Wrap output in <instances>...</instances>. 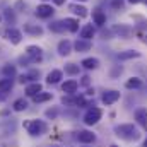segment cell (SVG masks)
Wrapping results in <instances>:
<instances>
[{
    "mask_svg": "<svg viewBox=\"0 0 147 147\" xmlns=\"http://www.w3.org/2000/svg\"><path fill=\"white\" fill-rule=\"evenodd\" d=\"M115 132H116L118 137H121L125 140H135V139H139V134H137V130H135L134 125H120V127L115 128Z\"/></svg>",
    "mask_w": 147,
    "mask_h": 147,
    "instance_id": "obj_1",
    "label": "cell"
},
{
    "mask_svg": "<svg viewBox=\"0 0 147 147\" xmlns=\"http://www.w3.org/2000/svg\"><path fill=\"white\" fill-rule=\"evenodd\" d=\"M26 130L31 134V135H41L45 130H46V125L43 121H38V120H33V121H26L24 123Z\"/></svg>",
    "mask_w": 147,
    "mask_h": 147,
    "instance_id": "obj_2",
    "label": "cell"
},
{
    "mask_svg": "<svg viewBox=\"0 0 147 147\" xmlns=\"http://www.w3.org/2000/svg\"><path fill=\"white\" fill-rule=\"evenodd\" d=\"M101 110L99 108H92V110H89L86 113V116H84V121L87 123V125H94V123H98L99 121V118H101Z\"/></svg>",
    "mask_w": 147,
    "mask_h": 147,
    "instance_id": "obj_3",
    "label": "cell"
},
{
    "mask_svg": "<svg viewBox=\"0 0 147 147\" xmlns=\"http://www.w3.org/2000/svg\"><path fill=\"white\" fill-rule=\"evenodd\" d=\"M118 99H120V92H116V91H108V92L103 94V103L105 105H113Z\"/></svg>",
    "mask_w": 147,
    "mask_h": 147,
    "instance_id": "obj_4",
    "label": "cell"
},
{
    "mask_svg": "<svg viewBox=\"0 0 147 147\" xmlns=\"http://www.w3.org/2000/svg\"><path fill=\"white\" fill-rule=\"evenodd\" d=\"M28 55L31 57V62H39L43 57L41 48H38V46H28Z\"/></svg>",
    "mask_w": 147,
    "mask_h": 147,
    "instance_id": "obj_5",
    "label": "cell"
},
{
    "mask_svg": "<svg viewBox=\"0 0 147 147\" xmlns=\"http://www.w3.org/2000/svg\"><path fill=\"white\" fill-rule=\"evenodd\" d=\"M135 120H137L144 128H147V110L140 108V110L135 111Z\"/></svg>",
    "mask_w": 147,
    "mask_h": 147,
    "instance_id": "obj_6",
    "label": "cell"
},
{
    "mask_svg": "<svg viewBox=\"0 0 147 147\" xmlns=\"http://www.w3.org/2000/svg\"><path fill=\"white\" fill-rule=\"evenodd\" d=\"M36 14L39 17H50L53 14V9H51V5H39L36 9Z\"/></svg>",
    "mask_w": 147,
    "mask_h": 147,
    "instance_id": "obj_7",
    "label": "cell"
},
{
    "mask_svg": "<svg viewBox=\"0 0 147 147\" xmlns=\"http://www.w3.org/2000/svg\"><path fill=\"white\" fill-rule=\"evenodd\" d=\"M94 134L84 130V132H79V142H84V144H89V142H94Z\"/></svg>",
    "mask_w": 147,
    "mask_h": 147,
    "instance_id": "obj_8",
    "label": "cell"
},
{
    "mask_svg": "<svg viewBox=\"0 0 147 147\" xmlns=\"http://www.w3.org/2000/svg\"><path fill=\"white\" fill-rule=\"evenodd\" d=\"M77 87H79V84H77L75 80H67V82L62 86L63 92H67V94H74V92L77 91Z\"/></svg>",
    "mask_w": 147,
    "mask_h": 147,
    "instance_id": "obj_9",
    "label": "cell"
},
{
    "mask_svg": "<svg viewBox=\"0 0 147 147\" xmlns=\"http://www.w3.org/2000/svg\"><path fill=\"white\" fill-rule=\"evenodd\" d=\"M91 41H87V39H79L77 43H75V50L77 51H89L91 50Z\"/></svg>",
    "mask_w": 147,
    "mask_h": 147,
    "instance_id": "obj_10",
    "label": "cell"
},
{
    "mask_svg": "<svg viewBox=\"0 0 147 147\" xmlns=\"http://www.w3.org/2000/svg\"><path fill=\"white\" fill-rule=\"evenodd\" d=\"M39 92H41V84H31V86H28V87H26V94H28V96H31V98H34V96H36V94H39Z\"/></svg>",
    "mask_w": 147,
    "mask_h": 147,
    "instance_id": "obj_11",
    "label": "cell"
},
{
    "mask_svg": "<svg viewBox=\"0 0 147 147\" xmlns=\"http://www.w3.org/2000/svg\"><path fill=\"white\" fill-rule=\"evenodd\" d=\"M12 79L10 77H7V79H2L0 80V92H9L10 89H12Z\"/></svg>",
    "mask_w": 147,
    "mask_h": 147,
    "instance_id": "obj_12",
    "label": "cell"
},
{
    "mask_svg": "<svg viewBox=\"0 0 147 147\" xmlns=\"http://www.w3.org/2000/svg\"><path fill=\"white\" fill-rule=\"evenodd\" d=\"M7 38H9L14 45L21 43V33H19L17 29H9V31H7Z\"/></svg>",
    "mask_w": 147,
    "mask_h": 147,
    "instance_id": "obj_13",
    "label": "cell"
},
{
    "mask_svg": "<svg viewBox=\"0 0 147 147\" xmlns=\"http://www.w3.org/2000/svg\"><path fill=\"white\" fill-rule=\"evenodd\" d=\"M92 19H94V22L99 24V26H103V24L106 22V16H105L101 10H94V12H92Z\"/></svg>",
    "mask_w": 147,
    "mask_h": 147,
    "instance_id": "obj_14",
    "label": "cell"
},
{
    "mask_svg": "<svg viewBox=\"0 0 147 147\" xmlns=\"http://www.w3.org/2000/svg\"><path fill=\"white\" fill-rule=\"evenodd\" d=\"M80 36L84 38V39H87V41H89L91 38L94 36V29H92V26H91V24L84 26V28H82V31H80Z\"/></svg>",
    "mask_w": 147,
    "mask_h": 147,
    "instance_id": "obj_15",
    "label": "cell"
},
{
    "mask_svg": "<svg viewBox=\"0 0 147 147\" xmlns=\"http://www.w3.org/2000/svg\"><path fill=\"white\" fill-rule=\"evenodd\" d=\"M139 55H140L139 51H132V50H130V51H121V53H118V58H120V60H128V58H137Z\"/></svg>",
    "mask_w": 147,
    "mask_h": 147,
    "instance_id": "obj_16",
    "label": "cell"
},
{
    "mask_svg": "<svg viewBox=\"0 0 147 147\" xmlns=\"http://www.w3.org/2000/svg\"><path fill=\"white\" fill-rule=\"evenodd\" d=\"M24 31L26 33H29V34H43V29L39 28V26H33V24H26L24 26Z\"/></svg>",
    "mask_w": 147,
    "mask_h": 147,
    "instance_id": "obj_17",
    "label": "cell"
},
{
    "mask_svg": "<svg viewBox=\"0 0 147 147\" xmlns=\"http://www.w3.org/2000/svg\"><path fill=\"white\" fill-rule=\"evenodd\" d=\"M60 79H62V72H60V70H53V72L48 74V79H46V80H48L50 84H57Z\"/></svg>",
    "mask_w": 147,
    "mask_h": 147,
    "instance_id": "obj_18",
    "label": "cell"
},
{
    "mask_svg": "<svg viewBox=\"0 0 147 147\" xmlns=\"http://www.w3.org/2000/svg\"><path fill=\"white\" fill-rule=\"evenodd\" d=\"M58 51H60L62 55H69V53H70V41H60Z\"/></svg>",
    "mask_w": 147,
    "mask_h": 147,
    "instance_id": "obj_19",
    "label": "cell"
},
{
    "mask_svg": "<svg viewBox=\"0 0 147 147\" xmlns=\"http://www.w3.org/2000/svg\"><path fill=\"white\" fill-rule=\"evenodd\" d=\"M65 26H67L69 31L75 33V31L79 29V21H77V19H67V21H65Z\"/></svg>",
    "mask_w": 147,
    "mask_h": 147,
    "instance_id": "obj_20",
    "label": "cell"
},
{
    "mask_svg": "<svg viewBox=\"0 0 147 147\" xmlns=\"http://www.w3.org/2000/svg\"><path fill=\"white\" fill-rule=\"evenodd\" d=\"M70 10H74L79 17H86L87 16V9H84L82 5H70Z\"/></svg>",
    "mask_w": 147,
    "mask_h": 147,
    "instance_id": "obj_21",
    "label": "cell"
},
{
    "mask_svg": "<svg viewBox=\"0 0 147 147\" xmlns=\"http://www.w3.org/2000/svg\"><path fill=\"white\" fill-rule=\"evenodd\" d=\"M98 63L99 62L96 58H86V60H82V67H86V69H96Z\"/></svg>",
    "mask_w": 147,
    "mask_h": 147,
    "instance_id": "obj_22",
    "label": "cell"
},
{
    "mask_svg": "<svg viewBox=\"0 0 147 147\" xmlns=\"http://www.w3.org/2000/svg\"><path fill=\"white\" fill-rule=\"evenodd\" d=\"M140 86H142V80L137 79V77H134V79H130V80L127 82V87H128V89H137V87H140Z\"/></svg>",
    "mask_w": 147,
    "mask_h": 147,
    "instance_id": "obj_23",
    "label": "cell"
},
{
    "mask_svg": "<svg viewBox=\"0 0 147 147\" xmlns=\"http://www.w3.org/2000/svg\"><path fill=\"white\" fill-rule=\"evenodd\" d=\"M28 108V101L26 99H17L16 103H14V110L16 111H22Z\"/></svg>",
    "mask_w": 147,
    "mask_h": 147,
    "instance_id": "obj_24",
    "label": "cell"
},
{
    "mask_svg": "<svg viewBox=\"0 0 147 147\" xmlns=\"http://www.w3.org/2000/svg\"><path fill=\"white\" fill-rule=\"evenodd\" d=\"M48 99H51V94L50 92H39L34 96V101L36 103H43V101H48Z\"/></svg>",
    "mask_w": 147,
    "mask_h": 147,
    "instance_id": "obj_25",
    "label": "cell"
},
{
    "mask_svg": "<svg viewBox=\"0 0 147 147\" xmlns=\"http://www.w3.org/2000/svg\"><path fill=\"white\" fill-rule=\"evenodd\" d=\"M65 28H67L65 22H53V24H50V29L55 31V33H60V31H63Z\"/></svg>",
    "mask_w": 147,
    "mask_h": 147,
    "instance_id": "obj_26",
    "label": "cell"
},
{
    "mask_svg": "<svg viewBox=\"0 0 147 147\" xmlns=\"http://www.w3.org/2000/svg\"><path fill=\"white\" fill-rule=\"evenodd\" d=\"M65 72L70 74V75H75V74H79V65H74V63L67 65V67H65Z\"/></svg>",
    "mask_w": 147,
    "mask_h": 147,
    "instance_id": "obj_27",
    "label": "cell"
},
{
    "mask_svg": "<svg viewBox=\"0 0 147 147\" xmlns=\"http://www.w3.org/2000/svg\"><path fill=\"white\" fill-rule=\"evenodd\" d=\"M14 72H16V69H14V67H9V65H7V67H3V74H5V75H14Z\"/></svg>",
    "mask_w": 147,
    "mask_h": 147,
    "instance_id": "obj_28",
    "label": "cell"
},
{
    "mask_svg": "<svg viewBox=\"0 0 147 147\" xmlns=\"http://www.w3.org/2000/svg\"><path fill=\"white\" fill-rule=\"evenodd\" d=\"M116 33H120V34H123V36H128V29L127 28H116Z\"/></svg>",
    "mask_w": 147,
    "mask_h": 147,
    "instance_id": "obj_29",
    "label": "cell"
},
{
    "mask_svg": "<svg viewBox=\"0 0 147 147\" xmlns=\"http://www.w3.org/2000/svg\"><path fill=\"white\" fill-rule=\"evenodd\" d=\"M63 2H65V0H55V3H57V5H62Z\"/></svg>",
    "mask_w": 147,
    "mask_h": 147,
    "instance_id": "obj_30",
    "label": "cell"
},
{
    "mask_svg": "<svg viewBox=\"0 0 147 147\" xmlns=\"http://www.w3.org/2000/svg\"><path fill=\"white\" fill-rule=\"evenodd\" d=\"M3 99H5V92H2V94H0V101H3Z\"/></svg>",
    "mask_w": 147,
    "mask_h": 147,
    "instance_id": "obj_31",
    "label": "cell"
},
{
    "mask_svg": "<svg viewBox=\"0 0 147 147\" xmlns=\"http://www.w3.org/2000/svg\"><path fill=\"white\" fill-rule=\"evenodd\" d=\"M132 3H139V2H142V0H130Z\"/></svg>",
    "mask_w": 147,
    "mask_h": 147,
    "instance_id": "obj_32",
    "label": "cell"
},
{
    "mask_svg": "<svg viewBox=\"0 0 147 147\" xmlns=\"http://www.w3.org/2000/svg\"><path fill=\"white\" fill-rule=\"evenodd\" d=\"M144 147H147V140H146V142H144Z\"/></svg>",
    "mask_w": 147,
    "mask_h": 147,
    "instance_id": "obj_33",
    "label": "cell"
},
{
    "mask_svg": "<svg viewBox=\"0 0 147 147\" xmlns=\"http://www.w3.org/2000/svg\"><path fill=\"white\" fill-rule=\"evenodd\" d=\"M111 147H116V146H111Z\"/></svg>",
    "mask_w": 147,
    "mask_h": 147,
    "instance_id": "obj_34",
    "label": "cell"
},
{
    "mask_svg": "<svg viewBox=\"0 0 147 147\" xmlns=\"http://www.w3.org/2000/svg\"><path fill=\"white\" fill-rule=\"evenodd\" d=\"M80 2H84V0H80Z\"/></svg>",
    "mask_w": 147,
    "mask_h": 147,
    "instance_id": "obj_35",
    "label": "cell"
}]
</instances>
